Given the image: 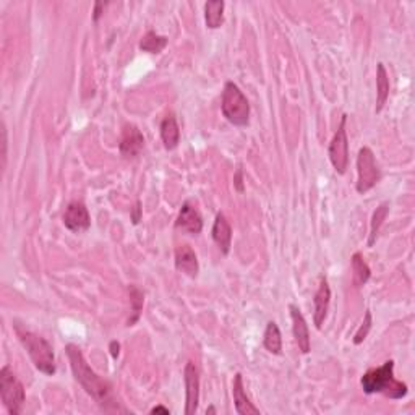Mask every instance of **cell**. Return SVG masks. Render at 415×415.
Returning <instances> with one entry per match:
<instances>
[{
  "instance_id": "obj_1",
  "label": "cell",
  "mask_w": 415,
  "mask_h": 415,
  "mask_svg": "<svg viewBox=\"0 0 415 415\" xmlns=\"http://www.w3.org/2000/svg\"><path fill=\"white\" fill-rule=\"evenodd\" d=\"M65 352L70 361V367L75 380L83 386V389L98 403L105 412H123V409L115 401L110 383L103 380L93 368L88 365L81 350L75 344H68Z\"/></svg>"
},
{
  "instance_id": "obj_2",
  "label": "cell",
  "mask_w": 415,
  "mask_h": 415,
  "mask_svg": "<svg viewBox=\"0 0 415 415\" xmlns=\"http://www.w3.org/2000/svg\"><path fill=\"white\" fill-rule=\"evenodd\" d=\"M363 393L385 394L389 399H403L407 396L409 388L403 381L394 378V361H388L381 367L368 370L361 380Z\"/></svg>"
},
{
  "instance_id": "obj_3",
  "label": "cell",
  "mask_w": 415,
  "mask_h": 415,
  "mask_svg": "<svg viewBox=\"0 0 415 415\" xmlns=\"http://www.w3.org/2000/svg\"><path fill=\"white\" fill-rule=\"evenodd\" d=\"M15 333L23 344V347L26 349L28 355L33 361L34 367L39 372H43L44 375H54L55 373V357L54 349L48 339L41 338L33 331L21 328V326L15 325Z\"/></svg>"
},
{
  "instance_id": "obj_4",
  "label": "cell",
  "mask_w": 415,
  "mask_h": 415,
  "mask_svg": "<svg viewBox=\"0 0 415 415\" xmlns=\"http://www.w3.org/2000/svg\"><path fill=\"white\" fill-rule=\"evenodd\" d=\"M223 114L235 127H245L250 121V104L235 83L227 81L223 91Z\"/></svg>"
},
{
  "instance_id": "obj_5",
  "label": "cell",
  "mask_w": 415,
  "mask_h": 415,
  "mask_svg": "<svg viewBox=\"0 0 415 415\" xmlns=\"http://www.w3.org/2000/svg\"><path fill=\"white\" fill-rule=\"evenodd\" d=\"M0 398H2V403L8 410V414H21L26 399L25 388H23L21 381L13 375L8 365L2 367V370H0Z\"/></svg>"
},
{
  "instance_id": "obj_6",
  "label": "cell",
  "mask_w": 415,
  "mask_h": 415,
  "mask_svg": "<svg viewBox=\"0 0 415 415\" xmlns=\"http://www.w3.org/2000/svg\"><path fill=\"white\" fill-rule=\"evenodd\" d=\"M357 192L363 195L368 190H372L373 187L380 182L381 179V172L380 168H378L375 154L370 148L363 146L361 151H358L357 156Z\"/></svg>"
},
{
  "instance_id": "obj_7",
  "label": "cell",
  "mask_w": 415,
  "mask_h": 415,
  "mask_svg": "<svg viewBox=\"0 0 415 415\" xmlns=\"http://www.w3.org/2000/svg\"><path fill=\"white\" fill-rule=\"evenodd\" d=\"M345 123H347V115L344 114L343 119H341L338 132L334 133L328 150L331 164H333L336 172L341 175L345 174L349 165V140L347 132H345Z\"/></svg>"
},
{
  "instance_id": "obj_8",
  "label": "cell",
  "mask_w": 415,
  "mask_h": 415,
  "mask_svg": "<svg viewBox=\"0 0 415 415\" xmlns=\"http://www.w3.org/2000/svg\"><path fill=\"white\" fill-rule=\"evenodd\" d=\"M183 380H185V414L193 415L200 403V372L193 362L185 365Z\"/></svg>"
},
{
  "instance_id": "obj_9",
  "label": "cell",
  "mask_w": 415,
  "mask_h": 415,
  "mask_svg": "<svg viewBox=\"0 0 415 415\" xmlns=\"http://www.w3.org/2000/svg\"><path fill=\"white\" fill-rule=\"evenodd\" d=\"M63 225L72 232H83L91 225V216L85 203L72 201L68 203L63 213Z\"/></svg>"
},
{
  "instance_id": "obj_10",
  "label": "cell",
  "mask_w": 415,
  "mask_h": 415,
  "mask_svg": "<svg viewBox=\"0 0 415 415\" xmlns=\"http://www.w3.org/2000/svg\"><path fill=\"white\" fill-rule=\"evenodd\" d=\"M143 148H145V136H143V133L135 125L123 127L121 145H119V150H121V154L123 158H136L141 153Z\"/></svg>"
},
{
  "instance_id": "obj_11",
  "label": "cell",
  "mask_w": 415,
  "mask_h": 415,
  "mask_svg": "<svg viewBox=\"0 0 415 415\" xmlns=\"http://www.w3.org/2000/svg\"><path fill=\"white\" fill-rule=\"evenodd\" d=\"M290 310V318H292V331H294V338L295 343L298 345V350L302 354H308L312 350V344H310V331H308V325L305 321V318L298 310L297 307L290 303L289 305Z\"/></svg>"
},
{
  "instance_id": "obj_12",
  "label": "cell",
  "mask_w": 415,
  "mask_h": 415,
  "mask_svg": "<svg viewBox=\"0 0 415 415\" xmlns=\"http://www.w3.org/2000/svg\"><path fill=\"white\" fill-rule=\"evenodd\" d=\"M330 302H331V289L326 278H321L320 287H318L315 298H313V305H315V312H313V321L318 330L323 328V323L326 320L330 310Z\"/></svg>"
},
{
  "instance_id": "obj_13",
  "label": "cell",
  "mask_w": 415,
  "mask_h": 415,
  "mask_svg": "<svg viewBox=\"0 0 415 415\" xmlns=\"http://www.w3.org/2000/svg\"><path fill=\"white\" fill-rule=\"evenodd\" d=\"M175 227L185 230L188 234L198 235L203 229V218L200 211L188 201L183 203L181 213L177 216V221H175Z\"/></svg>"
},
{
  "instance_id": "obj_14",
  "label": "cell",
  "mask_w": 415,
  "mask_h": 415,
  "mask_svg": "<svg viewBox=\"0 0 415 415\" xmlns=\"http://www.w3.org/2000/svg\"><path fill=\"white\" fill-rule=\"evenodd\" d=\"M175 268L181 273L196 278L200 265H198V258L190 245H181L175 248Z\"/></svg>"
},
{
  "instance_id": "obj_15",
  "label": "cell",
  "mask_w": 415,
  "mask_h": 415,
  "mask_svg": "<svg viewBox=\"0 0 415 415\" xmlns=\"http://www.w3.org/2000/svg\"><path fill=\"white\" fill-rule=\"evenodd\" d=\"M232 394H234V403H235V410H237V414L260 415V409L255 407L253 403H250V399H248V396L245 394V388H243V378L241 373H237L234 378Z\"/></svg>"
},
{
  "instance_id": "obj_16",
  "label": "cell",
  "mask_w": 415,
  "mask_h": 415,
  "mask_svg": "<svg viewBox=\"0 0 415 415\" xmlns=\"http://www.w3.org/2000/svg\"><path fill=\"white\" fill-rule=\"evenodd\" d=\"M213 241L216 245L219 247V250L227 255L230 252V245H232V227H230L229 221L225 219L223 213H218L213 225Z\"/></svg>"
},
{
  "instance_id": "obj_17",
  "label": "cell",
  "mask_w": 415,
  "mask_h": 415,
  "mask_svg": "<svg viewBox=\"0 0 415 415\" xmlns=\"http://www.w3.org/2000/svg\"><path fill=\"white\" fill-rule=\"evenodd\" d=\"M161 138H163L165 150L172 151L181 143V128H179L177 119L172 114L168 115L163 122H161Z\"/></svg>"
},
{
  "instance_id": "obj_18",
  "label": "cell",
  "mask_w": 415,
  "mask_h": 415,
  "mask_svg": "<svg viewBox=\"0 0 415 415\" xmlns=\"http://www.w3.org/2000/svg\"><path fill=\"white\" fill-rule=\"evenodd\" d=\"M389 96V78H388V72L383 63L380 62L376 65V108L375 112L380 114L383 108H385L386 101H388Z\"/></svg>"
},
{
  "instance_id": "obj_19",
  "label": "cell",
  "mask_w": 415,
  "mask_h": 415,
  "mask_svg": "<svg viewBox=\"0 0 415 415\" xmlns=\"http://www.w3.org/2000/svg\"><path fill=\"white\" fill-rule=\"evenodd\" d=\"M224 7L225 3L223 0L205 3V21L210 30H216L224 23Z\"/></svg>"
},
{
  "instance_id": "obj_20",
  "label": "cell",
  "mask_w": 415,
  "mask_h": 415,
  "mask_svg": "<svg viewBox=\"0 0 415 415\" xmlns=\"http://www.w3.org/2000/svg\"><path fill=\"white\" fill-rule=\"evenodd\" d=\"M263 344H265V347L270 354L279 355L283 352V338H281V331L274 321H270L268 325H266Z\"/></svg>"
},
{
  "instance_id": "obj_21",
  "label": "cell",
  "mask_w": 415,
  "mask_h": 415,
  "mask_svg": "<svg viewBox=\"0 0 415 415\" xmlns=\"http://www.w3.org/2000/svg\"><path fill=\"white\" fill-rule=\"evenodd\" d=\"M352 273H354V283L357 287H362L363 284H367V281L370 279L372 271L368 268V265L363 260L361 253H354L352 256Z\"/></svg>"
},
{
  "instance_id": "obj_22",
  "label": "cell",
  "mask_w": 415,
  "mask_h": 415,
  "mask_svg": "<svg viewBox=\"0 0 415 415\" xmlns=\"http://www.w3.org/2000/svg\"><path fill=\"white\" fill-rule=\"evenodd\" d=\"M168 45V38L164 36L156 34L154 31H148V33L143 36L141 43H140V49L145 50V52L150 54H159L163 52V49Z\"/></svg>"
},
{
  "instance_id": "obj_23",
  "label": "cell",
  "mask_w": 415,
  "mask_h": 415,
  "mask_svg": "<svg viewBox=\"0 0 415 415\" xmlns=\"http://www.w3.org/2000/svg\"><path fill=\"white\" fill-rule=\"evenodd\" d=\"M388 213H389V203L388 201H383L381 205L376 208L375 213H373L372 224H370V239H368V247H373V243H375L378 230H380L383 221L386 219Z\"/></svg>"
},
{
  "instance_id": "obj_24",
  "label": "cell",
  "mask_w": 415,
  "mask_h": 415,
  "mask_svg": "<svg viewBox=\"0 0 415 415\" xmlns=\"http://www.w3.org/2000/svg\"><path fill=\"white\" fill-rule=\"evenodd\" d=\"M128 292H130V303H132V310H133V316L128 320L127 326H133L136 323L138 318H140V313L143 310V302H145V295L135 285H130V289H128Z\"/></svg>"
},
{
  "instance_id": "obj_25",
  "label": "cell",
  "mask_w": 415,
  "mask_h": 415,
  "mask_svg": "<svg viewBox=\"0 0 415 415\" xmlns=\"http://www.w3.org/2000/svg\"><path fill=\"white\" fill-rule=\"evenodd\" d=\"M372 325H373V320H372V312L367 310L365 313V318H363L361 328L357 330V333H355L354 336V344H362L363 341H365V338L368 336V333H370L372 330Z\"/></svg>"
},
{
  "instance_id": "obj_26",
  "label": "cell",
  "mask_w": 415,
  "mask_h": 415,
  "mask_svg": "<svg viewBox=\"0 0 415 415\" xmlns=\"http://www.w3.org/2000/svg\"><path fill=\"white\" fill-rule=\"evenodd\" d=\"M104 7H105V3H103V2H96V6H94V15H93V20H94V21H98V20H99V17L103 15Z\"/></svg>"
},
{
  "instance_id": "obj_27",
  "label": "cell",
  "mask_w": 415,
  "mask_h": 415,
  "mask_svg": "<svg viewBox=\"0 0 415 415\" xmlns=\"http://www.w3.org/2000/svg\"><path fill=\"white\" fill-rule=\"evenodd\" d=\"M119 350H121V344H119L117 341H112V343H110V354H112L114 358L119 357Z\"/></svg>"
},
{
  "instance_id": "obj_28",
  "label": "cell",
  "mask_w": 415,
  "mask_h": 415,
  "mask_svg": "<svg viewBox=\"0 0 415 415\" xmlns=\"http://www.w3.org/2000/svg\"><path fill=\"white\" fill-rule=\"evenodd\" d=\"M151 414H165V415H169L170 410L168 407H164V405H156V407L151 409Z\"/></svg>"
},
{
  "instance_id": "obj_29",
  "label": "cell",
  "mask_w": 415,
  "mask_h": 415,
  "mask_svg": "<svg viewBox=\"0 0 415 415\" xmlns=\"http://www.w3.org/2000/svg\"><path fill=\"white\" fill-rule=\"evenodd\" d=\"M235 185H237V188L239 190H243V187H242V170L239 169L237 170V175H235Z\"/></svg>"
},
{
  "instance_id": "obj_30",
  "label": "cell",
  "mask_w": 415,
  "mask_h": 415,
  "mask_svg": "<svg viewBox=\"0 0 415 415\" xmlns=\"http://www.w3.org/2000/svg\"><path fill=\"white\" fill-rule=\"evenodd\" d=\"M206 414H216V409L214 407H210L206 410Z\"/></svg>"
}]
</instances>
